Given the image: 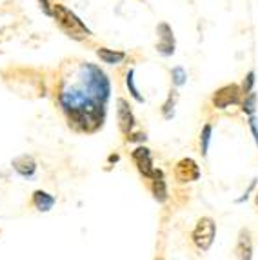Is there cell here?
<instances>
[{
	"label": "cell",
	"mask_w": 258,
	"mask_h": 260,
	"mask_svg": "<svg viewBox=\"0 0 258 260\" xmlns=\"http://www.w3.org/2000/svg\"><path fill=\"white\" fill-rule=\"evenodd\" d=\"M53 17L62 29L66 31L71 38H75V40H82V38L91 35V31L86 28L84 22L73 11H69L66 6H62V4H55L53 6Z\"/></svg>",
	"instance_id": "6da1fadb"
},
{
	"label": "cell",
	"mask_w": 258,
	"mask_h": 260,
	"mask_svg": "<svg viewBox=\"0 0 258 260\" xmlns=\"http://www.w3.org/2000/svg\"><path fill=\"white\" fill-rule=\"evenodd\" d=\"M215 233H216V224L213 222V218L204 217L200 218L193 230V242L200 251H207L211 248V244L215 240Z\"/></svg>",
	"instance_id": "7a4b0ae2"
},
{
	"label": "cell",
	"mask_w": 258,
	"mask_h": 260,
	"mask_svg": "<svg viewBox=\"0 0 258 260\" xmlns=\"http://www.w3.org/2000/svg\"><path fill=\"white\" fill-rule=\"evenodd\" d=\"M133 160H135V164H137L138 171L142 173V175L145 176V178H149V180H153V178H162V171L156 170L155 166H153V158H151V151L147 149V147H144V145H138L137 149L131 153Z\"/></svg>",
	"instance_id": "3957f363"
},
{
	"label": "cell",
	"mask_w": 258,
	"mask_h": 260,
	"mask_svg": "<svg viewBox=\"0 0 258 260\" xmlns=\"http://www.w3.org/2000/svg\"><path fill=\"white\" fill-rule=\"evenodd\" d=\"M240 95H242V87L236 84H228L222 86L220 89L215 91L213 95V106L216 109H228L229 106H234V104L240 102Z\"/></svg>",
	"instance_id": "277c9868"
},
{
	"label": "cell",
	"mask_w": 258,
	"mask_h": 260,
	"mask_svg": "<svg viewBox=\"0 0 258 260\" xmlns=\"http://www.w3.org/2000/svg\"><path fill=\"white\" fill-rule=\"evenodd\" d=\"M174 176L182 184L195 182L200 178V168H198V164L193 158H182L174 166Z\"/></svg>",
	"instance_id": "5b68a950"
},
{
	"label": "cell",
	"mask_w": 258,
	"mask_h": 260,
	"mask_svg": "<svg viewBox=\"0 0 258 260\" xmlns=\"http://www.w3.org/2000/svg\"><path fill=\"white\" fill-rule=\"evenodd\" d=\"M116 120H118V127H120L122 135L129 137L135 127V115L131 111V106L126 98H118L116 100Z\"/></svg>",
	"instance_id": "8992f818"
},
{
	"label": "cell",
	"mask_w": 258,
	"mask_h": 260,
	"mask_svg": "<svg viewBox=\"0 0 258 260\" xmlns=\"http://www.w3.org/2000/svg\"><path fill=\"white\" fill-rule=\"evenodd\" d=\"M156 33H158V44H156V51L162 53L164 57H169V55L174 53V36H173V29L169 28V24L162 22L156 28Z\"/></svg>",
	"instance_id": "52a82bcc"
},
{
	"label": "cell",
	"mask_w": 258,
	"mask_h": 260,
	"mask_svg": "<svg viewBox=\"0 0 258 260\" xmlns=\"http://www.w3.org/2000/svg\"><path fill=\"white\" fill-rule=\"evenodd\" d=\"M13 168L20 176L24 178H31L36 171V162L35 158L29 157V155H22V157H17L13 160Z\"/></svg>",
	"instance_id": "ba28073f"
},
{
	"label": "cell",
	"mask_w": 258,
	"mask_h": 260,
	"mask_svg": "<svg viewBox=\"0 0 258 260\" xmlns=\"http://www.w3.org/2000/svg\"><path fill=\"white\" fill-rule=\"evenodd\" d=\"M33 206L42 213L51 211V207L55 206V197L42 191V189H36L35 193H33Z\"/></svg>",
	"instance_id": "9c48e42d"
},
{
	"label": "cell",
	"mask_w": 258,
	"mask_h": 260,
	"mask_svg": "<svg viewBox=\"0 0 258 260\" xmlns=\"http://www.w3.org/2000/svg\"><path fill=\"white\" fill-rule=\"evenodd\" d=\"M96 55H98V58L106 64H120L124 58H126V53L124 51H115V49H108V48H98L96 49Z\"/></svg>",
	"instance_id": "30bf717a"
},
{
	"label": "cell",
	"mask_w": 258,
	"mask_h": 260,
	"mask_svg": "<svg viewBox=\"0 0 258 260\" xmlns=\"http://www.w3.org/2000/svg\"><path fill=\"white\" fill-rule=\"evenodd\" d=\"M251 238H249V231H240V238H238V246H236V257L238 259H251L253 257Z\"/></svg>",
	"instance_id": "8fae6325"
},
{
	"label": "cell",
	"mask_w": 258,
	"mask_h": 260,
	"mask_svg": "<svg viewBox=\"0 0 258 260\" xmlns=\"http://www.w3.org/2000/svg\"><path fill=\"white\" fill-rule=\"evenodd\" d=\"M151 191L155 195V199L158 202H166L168 200V186L164 182V176L162 178H153V186H151Z\"/></svg>",
	"instance_id": "7c38bea8"
},
{
	"label": "cell",
	"mask_w": 258,
	"mask_h": 260,
	"mask_svg": "<svg viewBox=\"0 0 258 260\" xmlns=\"http://www.w3.org/2000/svg\"><path fill=\"white\" fill-rule=\"evenodd\" d=\"M211 135H213V127L211 124H205L202 127V133H200V153L202 155H207V149H209V142H211Z\"/></svg>",
	"instance_id": "4fadbf2b"
},
{
	"label": "cell",
	"mask_w": 258,
	"mask_h": 260,
	"mask_svg": "<svg viewBox=\"0 0 258 260\" xmlns=\"http://www.w3.org/2000/svg\"><path fill=\"white\" fill-rule=\"evenodd\" d=\"M135 71L133 69H129L126 75V86H127V89H129V93H131V97L137 100V102H144V97L140 95V91H138V87L135 86Z\"/></svg>",
	"instance_id": "5bb4252c"
},
{
	"label": "cell",
	"mask_w": 258,
	"mask_h": 260,
	"mask_svg": "<svg viewBox=\"0 0 258 260\" xmlns=\"http://www.w3.org/2000/svg\"><path fill=\"white\" fill-rule=\"evenodd\" d=\"M242 111L246 113V115H255V111H257V93H246V100L242 102Z\"/></svg>",
	"instance_id": "9a60e30c"
},
{
	"label": "cell",
	"mask_w": 258,
	"mask_h": 260,
	"mask_svg": "<svg viewBox=\"0 0 258 260\" xmlns=\"http://www.w3.org/2000/svg\"><path fill=\"white\" fill-rule=\"evenodd\" d=\"M176 91H171V95H169L168 98V102L164 104V108H162V113L166 118H171V116L174 115V102H176Z\"/></svg>",
	"instance_id": "2e32d148"
},
{
	"label": "cell",
	"mask_w": 258,
	"mask_h": 260,
	"mask_svg": "<svg viewBox=\"0 0 258 260\" xmlns=\"http://www.w3.org/2000/svg\"><path fill=\"white\" fill-rule=\"evenodd\" d=\"M171 79H173L174 86H184L186 84L187 75H186V71H184V67H174L173 71H171Z\"/></svg>",
	"instance_id": "e0dca14e"
},
{
	"label": "cell",
	"mask_w": 258,
	"mask_h": 260,
	"mask_svg": "<svg viewBox=\"0 0 258 260\" xmlns=\"http://www.w3.org/2000/svg\"><path fill=\"white\" fill-rule=\"evenodd\" d=\"M253 86H255V71H249L247 73L246 80H244V84H242V93L246 95V93L253 91Z\"/></svg>",
	"instance_id": "ac0fdd59"
},
{
	"label": "cell",
	"mask_w": 258,
	"mask_h": 260,
	"mask_svg": "<svg viewBox=\"0 0 258 260\" xmlns=\"http://www.w3.org/2000/svg\"><path fill=\"white\" fill-rule=\"evenodd\" d=\"M249 127H251L255 142H257V145H258V126H257V118H255V115H249Z\"/></svg>",
	"instance_id": "d6986e66"
},
{
	"label": "cell",
	"mask_w": 258,
	"mask_h": 260,
	"mask_svg": "<svg viewBox=\"0 0 258 260\" xmlns=\"http://www.w3.org/2000/svg\"><path fill=\"white\" fill-rule=\"evenodd\" d=\"M38 2H40V7L44 9V13L49 15V17H53V7L49 4V0H38Z\"/></svg>",
	"instance_id": "ffe728a7"
},
{
	"label": "cell",
	"mask_w": 258,
	"mask_h": 260,
	"mask_svg": "<svg viewBox=\"0 0 258 260\" xmlns=\"http://www.w3.org/2000/svg\"><path fill=\"white\" fill-rule=\"evenodd\" d=\"M127 140H129V142H135V140H137V142H142V140H145V135L137 133V135H133V137H127Z\"/></svg>",
	"instance_id": "44dd1931"
},
{
	"label": "cell",
	"mask_w": 258,
	"mask_h": 260,
	"mask_svg": "<svg viewBox=\"0 0 258 260\" xmlns=\"http://www.w3.org/2000/svg\"><path fill=\"white\" fill-rule=\"evenodd\" d=\"M257 206H258V195H257Z\"/></svg>",
	"instance_id": "7402d4cb"
}]
</instances>
